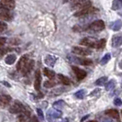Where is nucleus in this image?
<instances>
[{
  "mask_svg": "<svg viewBox=\"0 0 122 122\" xmlns=\"http://www.w3.org/2000/svg\"><path fill=\"white\" fill-rule=\"evenodd\" d=\"M68 60L74 64H82V65H91L93 61L89 59H82L80 57H76L73 55L68 54Z\"/></svg>",
  "mask_w": 122,
  "mask_h": 122,
  "instance_id": "f257e3e1",
  "label": "nucleus"
},
{
  "mask_svg": "<svg viewBox=\"0 0 122 122\" xmlns=\"http://www.w3.org/2000/svg\"><path fill=\"white\" fill-rule=\"evenodd\" d=\"M96 11H97V9L94 8L93 6H87V7H85V8H81L78 11L74 13V17H78V18H83V17H86V16H88L90 14H93Z\"/></svg>",
  "mask_w": 122,
  "mask_h": 122,
  "instance_id": "f03ea898",
  "label": "nucleus"
},
{
  "mask_svg": "<svg viewBox=\"0 0 122 122\" xmlns=\"http://www.w3.org/2000/svg\"><path fill=\"white\" fill-rule=\"evenodd\" d=\"M91 6V2L89 0H74L72 3V9H81Z\"/></svg>",
  "mask_w": 122,
  "mask_h": 122,
  "instance_id": "7ed1b4c3",
  "label": "nucleus"
},
{
  "mask_svg": "<svg viewBox=\"0 0 122 122\" xmlns=\"http://www.w3.org/2000/svg\"><path fill=\"white\" fill-rule=\"evenodd\" d=\"M23 110H24L23 105L21 104L20 102H18V101H15V102L10 106V107H9V112L12 113V114L21 113Z\"/></svg>",
  "mask_w": 122,
  "mask_h": 122,
  "instance_id": "20e7f679",
  "label": "nucleus"
},
{
  "mask_svg": "<svg viewBox=\"0 0 122 122\" xmlns=\"http://www.w3.org/2000/svg\"><path fill=\"white\" fill-rule=\"evenodd\" d=\"M12 18V13L9 9L0 6V20H11Z\"/></svg>",
  "mask_w": 122,
  "mask_h": 122,
  "instance_id": "39448f33",
  "label": "nucleus"
},
{
  "mask_svg": "<svg viewBox=\"0 0 122 122\" xmlns=\"http://www.w3.org/2000/svg\"><path fill=\"white\" fill-rule=\"evenodd\" d=\"M90 30L94 31H100V30H103L105 29V23L103 20H96L94 22H92L90 26H89Z\"/></svg>",
  "mask_w": 122,
  "mask_h": 122,
  "instance_id": "423d86ee",
  "label": "nucleus"
},
{
  "mask_svg": "<svg viewBox=\"0 0 122 122\" xmlns=\"http://www.w3.org/2000/svg\"><path fill=\"white\" fill-rule=\"evenodd\" d=\"M73 53L77 55H81V56H87V55H90L91 54V51L90 50H87V49H84V48H81V47H73L72 49Z\"/></svg>",
  "mask_w": 122,
  "mask_h": 122,
  "instance_id": "0eeeda50",
  "label": "nucleus"
},
{
  "mask_svg": "<svg viewBox=\"0 0 122 122\" xmlns=\"http://www.w3.org/2000/svg\"><path fill=\"white\" fill-rule=\"evenodd\" d=\"M62 113L61 111L58 109H49L47 111V117H48V119L51 120V119H54V118H58V117H61Z\"/></svg>",
  "mask_w": 122,
  "mask_h": 122,
  "instance_id": "6e6552de",
  "label": "nucleus"
},
{
  "mask_svg": "<svg viewBox=\"0 0 122 122\" xmlns=\"http://www.w3.org/2000/svg\"><path fill=\"white\" fill-rule=\"evenodd\" d=\"M80 44H82L84 46H86V47H89V48H96L97 47V41H94L91 38H85V39H83L80 41Z\"/></svg>",
  "mask_w": 122,
  "mask_h": 122,
  "instance_id": "1a4fd4ad",
  "label": "nucleus"
},
{
  "mask_svg": "<svg viewBox=\"0 0 122 122\" xmlns=\"http://www.w3.org/2000/svg\"><path fill=\"white\" fill-rule=\"evenodd\" d=\"M72 69H73V71L74 72L78 80H83L86 76V72L85 70H82L76 66H72Z\"/></svg>",
  "mask_w": 122,
  "mask_h": 122,
  "instance_id": "9d476101",
  "label": "nucleus"
},
{
  "mask_svg": "<svg viewBox=\"0 0 122 122\" xmlns=\"http://www.w3.org/2000/svg\"><path fill=\"white\" fill-rule=\"evenodd\" d=\"M41 73L39 70H37L35 73V82H34V87L37 91L41 90Z\"/></svg>",
  "mask_w": 122,
  "mask_h": 122,
  "instance_id": "9b49d317",
  "label": "nucleus"
},
{
  "mask_svg": "<svg viewBox=\"0 0 122 122\" xmlns=\"http://www.w3.org/2000/svg\"><path fill=\"white\" fill-rule=\"evenodd\" d=\"M28 61H29V55L28 54L23 55V56L19 59V61H18V64H17V70L21 71V70L23 69V67L27 64V62H28Z\"/></svg>",
  "mask_w": 122,
  "mask_h": 122,
  "instance_id": "f8f14e48",
  "label": "nucleus"
},
{
  "mask_svg": "<svg viewBox=\"0 0 122 122\" xmlns=\"http://www.w3.org/2000/svg\"><path fill=\"white\" fill-rule=\"evenodd\" d=\"M0 5L3 7H6L7 9L11 10L15 8V1L14 0H1Z\"/></svg>",
  "mask_w": 122,
  "mask_h": 122,
  "instance_id": "ddd939ff",
  "label": "nucleus"
},
{
  "mask_svg": "<svg viewBox=\"0 0 122 122\" xmlns=\"http://www.w3.org/2000/svg\"><path fill=\"white\" fill-rule=\"evenodd\" d=\"M122 45V36L121 35H115L112 38V46L114 48H117Z\"/></svg>",
  "mask_w": 122,
  "mask_h": 122,
  "instance_id": "4468645a",
  "label": "nucleus"
},
{
  "mask_svg": "<svg viewBox=\"0 0 122 122\" xmlns=\"http://www.w3.org/2000/svg\"><path fill=\"white\" fill-rule=\"evenodd\" d=\"M45 63L47 64V65H49V66H54L55 62L57 61V58H56V56L54 55H47L46 56V58H45Z\"/></svg>",
  "mask_w": 122,
  "mask_h": 122,
  "instance_id": "2eb2a0df",
  "label": "nucleus"
},
{
  "mask_svg": "<svg viewBox=\"0 0 122 122\" xmlns=\"http://www.w3.org/2000/svg\"><path fill=\"white\" fill-rule=\"evenodd\" d=\"M105 114L107 117H110L112 118H115V119H118L119 118V114H118V111L117 109H108L105 111Z\"/></svg>",
  "mask_w": 122,
  "mask_h": 122,
  "instance_id": "dca6fc26",
  "label": "nucleus"
},
{
  "mask_svg": "<svg viewBox=\"0 0 122 122\" xmlns=\"http://www.w3.org/2000/svg\"><path fill=\"white\" fill-rule=\"evenodd\" d=\"M10 101H11V97L7 95H2L0 97V105L2 107H6L10 103Z\"/></svg>",
  "mask_w": 122,
  "mask_h": 122,
  "instance_id": "f3484780",
  "label": "nucleus"
},
{
  "mask_svg": "<svg viewBox=\"0 0 122 122\" xmlns=\"http://www.w3.org/2000/svg\"><path fill=\"white\" fill-rule=\"evenodd\" d=\"M33 66H34V61L31 60V61L27 62V64L23 67V69L21 70V72H22L23 74H27V73H29L30 72L31 69L33 68Z\"/></svg>",
  "mask_w": 122,
  "mask_h": 122,
  "instance_id": "a211bd4d",
  "label": "nucleus"
},
{
  "mask_svg": "<svg viewBox=\"0 0 122 122\" xmlns=\"http://www.w3.org/2000/svg\"><path fill=\"white\" fill-rule=\"evenodd\" d=\"M110 28L115 31L119 30L122 28V21L121 20H116V21H114L113 23H111Z\"/></svg>",
  "mask_w": 122,
  "mask_h": 122,
  "instance_id": "6ab92c4d",
  "label": "nucleus"
},
{
  "mask_svg": "<svg viewBox=\"0 0 122 122\" xmlns=\"http://www.w3.org/2000/svg\"><path fill=\"white\" fill-rule=\"evenodd\" d=\"M67 90L65 87H58V88H56L54 89L53 91H51L50 93V96H52V97H54V96H59V95H61L63 92H65Z\"/></svg>",
  "mask_w": 122,
  "mask_h": 122,
  "instance_id": "aec40b11",
  "label": "nucleus"
},
{
  "mask_svg": "<svg viewBox=\"0 0 122 122\" xmlns=\"http://www.w3.org/2000/svg\"><path fill=\"white\" fill-rule=\"evenodd\" d=\"M16 60H17L16 55H15V54H9V55H7V56L6 57V60H5V61H6V64L11 65V64H13V63L16 61Z\"/></svg>",
  "mask_w": 122,
  "mask_h": 122,
  "instance_id": "412c9836",
  "label": "nucleus"
},
{
  "mask_svg": "<svg viewBox=\"0 0 122 122\" xmlns=\"http://www.w3.org/2000/svg\"><path fill=\"white\" fill-rule=\"evenodd\" d=\"M58 78L60 79V81H61L64 86H69L71 84V80L69 79L67 76H64L62 74H58Z\"/></svg>",
  "mask_w": 122,
  "mask_h": 122,
  "instance_id": "4be33fe9",
  "label": "nucleus"
},
{
  "mask_svg": "<svg viewBox=\"0 0 122 122\" xmlns=\"http://www.w3.org/2000/svg\"><path fill=\"white\" fill-rule=\"evenodd\" d=\"M43 73H44V75H46L48 78H51V79L55 76V73L49 68H44L43 69Z\"/></svg>",
  "mask_w": 122,
  "mask_h": 122,
  "instance_id": "5701e85b",
  "label": "nucleus"
},
{
  "mask_svg": "<svg viewBox=\"0 0 122 122\" xmlns=\"http://www.w3.org/2000/svg\"><path fill=\"white\" fill-rule=\"evenodd\" d=\"M120 8H122V0H114L112 4V9L118 10Z\"/></svg>",
  "mask_w": 122,
  "mask_h": 122,
  "instance_id": "b1692460",
  "label": "nucleus"
},
{
  "mask_svg": "<svg viewBox=\"0 0 122 122\" xmlns=\"http://www.w3.org/2000/svg\"><path fill=\"white\" fill-rule=\"evenodd\" d=\"M86 91L85 89H81V90L77 91L74 94V96L77 98H79V99H83V98L86 97Z\"/></svg>",
  "mask_w": 122,
  "mask_h": 122,
  "instance_id": "393cba45",
  "label": "nucleus"
},
{
  "mask_svg": "<svg viewBox=\"0 0 122 122\" xmlns=\"http://www.w3.org/2000/svg\"><path fill=\"white\" fill-rule=\"evenodd\" d=\"M107 77L103 76V77H101V78H99V79L96 81V85L97 86H104L105 84L107 83Z\"/></svg>",
  "mask_w": 122,
  "mask_h": 122,
  "instance_id": "a878e982",
  "label": "nucleus"
},
{
  "mask_svg": "<svg viewBox=\"0 0 122 122\" xmlns=\"http://www.w3.org/2000/svg\"><path fill=\"white\" fill-rule=\"evenodd\" d=\"M105 45H106V40L102 39V40H99L98 41H97V49H102L104 48Z\"/></svg>",
  "mask_w": 122,
  "mask_h": 122,
  "instance_id": "bb28decb",
  "label": "nucleus"
},
{
  "mask_svg": "<svg viewBox=\"0 0 122 122\" xmlns=\"http://www.w3.org/2000/svg\"><path fill=\"white\" fill-rule=\"evenodd\" d=\"M110 57H111V55H110V53H107V54L104 55V57H102V59H101V64L102 65H104V64H106L107 61L110 60Z\"/></svg>",
  "mask_w": 122,
  "mask_h": 122,
  "instance_id": "cd10ccee",
  "label": "nucleus"
},
{
  "mask_svg": "<svg viewBox=\"0 0 122 122\" xmlns=\"http://www.w3.org/2000/svg\"><path fill=\"white\" fill-rule=\"evenodd\" d=\"M114 87H115V81H114V80H111V81H109V82L106 85V90L109 91L111 89H113Z\"/></svg>",
  "mask_w": 122,
  "mask_h": 122,
  "instance_id": "c85d7f7f",
  "label": "nucleus"
},
{
  "mask_svg": "<svg viewBox=\"0 0 122 122\" xmlns=\"http://www.w3.org/2000/svg\"><path fill=\"white\" fill-rule=\"evenodd\" d=\"M53 107H54L55 108H62L64 107V102L62 100H59V101L55 102L54 104H53Z\"/></svg>",
  "mask_w": 122,
  "mask_h": 122,
  "instance_id": "c756f323",
  "label": "nucleus"
},
{
  "mask_svg": "<svg viewBox=\"0 0 122 122\" xmlns=\"http://www.w3.org/2000/svg\"><path fill=\"white\" fill-rule=\"evenodd\" d=\"M6 28H7V26H6V22H4V21H0V32L5 31L6 30Z\"/></svg>",
  "mask_w": 122,
  "mask_h": 122,
  "instance_id": "7c9ffc66",
  "label": "nucleus"
},
{
  "mask_svg": "<svg viewBox=\"0 0 122 122\" xmlns=\"http://www.w3.org/2000/svg\"><path fill=\"white\" fill-rule=\"evenodd\" d=\"M55 86L54 82H51V81H46L44 83V86L47 87V88H50V87H52V86Z\"/></svg>",
  "mask_w": 122,
  "mask_h": 122,
  "instance_id": "2f4dec72",
  "label": "nucleus"
},
{
  "mask_svg": "<svg viewBox=\"0 0 122 122\" xmlns=\"http://www.w3.org/2000/svg\"><path fill=\"white\" fill-rule=\"evenodd\" d=\"M37 113H38V116H39V117H40L41 119H43V118H44L43 112H42V110L41 109V108H37Z\"/></svg>",
  "mask_w": 122,
  "mask_h": 122,
  "instance_id": "473e14b6",
  "label": "nucleus"
},
{
  "mask_svg": "<svg viewBox=\"0 0 122 122\" xmlns=\"http://www.w3.org/2000/svg\"><path fill=\"white\" fill-rule=\"evenodd\" d=\"M7 51L8 49H5V48H0V59L4 56V55L6 54V52H7Z\"/></svg>",
  "mask_w": 122,
  "mask_h": 122,
  "instance_id": "72a5a7b5",
  "label": "nucleus"
},
{
  "mask_svg": "<svg viewBox=\"0 0 122 122\" xmlns=\"http://www.w3.org/2000/svg\"><path fill=\"white\" fill-rule=\"evenodd\" d=\"M114 104L117 106V107H119V106H121L122 105V101L120 98H116L115 100H114Z\"/></svg>",
  "mask_w": 122,
  "mask_h": 122,
  "instance_id": "f704fd0d",
  "label": "nucleus"
},
{
  "mask_svg": "<svg viewBox=\"0 0 122 122\" xmlns=\"http://www.w3.org/2000/svg\"><path fill=\"white\" fill-rule=\"evenodd\" d=\"M6 42V38H3V37H1L0 38V47H2L5 43Z\"/></svg>",
  "mask_w": 122,
  "mask_h": 122,
  "instance_id": "c9c22d12",
  "label": "nucleus"
},
{
  "mask_svg": "<svg viewBox=\"0 0 122 122\" xmlns=\"http://www.w3.org/2000/svg\"><path fill=\"white\" fill-rule=\"evenodd\" d=\"M74 0H63V3H69V2H73Z\"/></svg>",
  "mask_w": 122,
  "mask_h": 122,
  "instance_id": "e433bc0d",
  "label": "nucleus"
},
{
  "mask_svg": "<svg viewBox=\"0 0 122 122\" xmlns=\"http://www.w3.org/2000/svg\"><path fill=\"white\" fill-rule=\"evenodd\" d=\"M3 84H4V85H6V86H7V87H10V85H9L8 83H6V82H3Z\"/></svg>",
  "mask_w": 122,
  "mask_h": 122,
  "instance_id": "4c0bfd02",
  "label": "nucleus"
},
{
  "mask_svg": "<svg viewBox=\"0 0 122 122\" xmlns=\"http://www.w3.org/2000/svg\"><path fill=\"white\" fill-rule=\"evenodd\" d=\"M89 117V115H87V116H86V117H84V118H82V120H83V121H84V120H85V119H86V118H87V117Z\"/></svg>",
  "mask_w": 122,
  "mask_h": 122,
  "instance_id": "58836bf2",
  "label": "nucleus"
},
{
  "mask_svg": "<svg viewBox=\"0 0 122 122\" xmlns=\"http://www.w3.org/2000/svg\"><path fill=\"white\" fill-rule=\"evenodd\" d=\"M30 120H32V121H37V118L36 117H33V118H31Z\"/></svg>",
  "mask_w": 122,
  "mask_h": 122,
  "instance_id": "ea45409f",
  "label": "nucleus"
},
{
  "mask_svg": "<svg viewBox=\"0 0 122 122\" xmlns=\"http://www.w3.org/2000/svg\"><path fill=\"white\" fill-rule=\"evenodd\" d=\"M119 67H120V68L122 69V61L120 62V63H119Z\"/></svg>",
  "mask_w": 122,
  "mask_h": 122,
  "instance_id": "a19ab883",
  "label": "nucleus"
},
{
  "mask_svg": "<svg viewBox=\"0 0 122 122\" xmlns=\"http://www.w3.org/2000/svg\"><path fill=\"white\" fill-rule=\"evenodd\" d=\"M121 115H122V110H121Z\"/></svg>",
  "mask_w": 122,
  "mask_h": 122,
  "instance_id": "79ce46f5",
  "label": "nucleus"
},
{
  "mask_svg": "<svg viewBox=\"0 0 122 122\" xmlns=\"http://www.w3.org/2000/svg\"><path fill=\"white\" fill-rule=\"evenodd\" d=\"M121 85H122V82H121Z\"/></svg>",
  "mask_w": 122,
  "mask_h": 122,
  "instance_id": "37998d69",
  "label": "nucleus"
}]
</instances>
